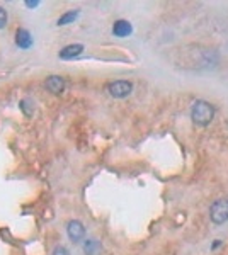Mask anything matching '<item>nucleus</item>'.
<instances>
[{
    "label": "nucleus",
    "mask_w": 228,
    "mask_h": 255,
    "mask_svg": "<svg viewBox=\"0 0 228 255\" xmlns=\"http://www.w3.org/2000/svg\"><path fill=\"white\" fill-rule=\"evenodd\" d=\"M215 118V107L206 101H196L191 109V119L198 126H208Z\"/></svg>",
    "instance_id": "nucleus-1"
},
{
    "label": "nucleus",
    "mask_w": 228,
    "mask_h": 255,
    "mask_svg": "<svg viewBox=\"0 0 228 255\" xmlns=\"http://www.w3.org/2000/svg\"><path fill=\"white\" fill-rule=\"evenodd\" d=\"M210 218L215 225H223L228 221V199H218L211 204Z\"/></svg>",
    "instance_id": "nucleus-2"
},
{
    "label": "nucleus",
    "mask_w": 228,
    "mask_h": 255,
    "mask_svg": "<svg viewBox=\"0 0 228 255\" xmlns=\"http://www.w3.org/2000/svg\"><path fill=\"white\" fill-rule=\"evenodd\" d=\"M131 90H133V83L128 80H116L107 85V92L114 99H125L131 94Z\"/></svg>",
    "instance_id": "nucleus-3"
},
{
    "label": "nucleus",
    "mask_w": 228,
    "mask_h": 255,
    "mask_svg": "<svg viewBox=\"0 0 228 255\" xmlns=\"http://www.w3.org/2000/svg\"><path fill=\"white\" fill-rule=\"evenodd\" d=\"M67 233H69L72 242L78 244V242H82L83 237H85V228H83V225L78 220H72L69 225H67Z\"/></svg>",
    "instance_id": "nucleus-4"
},
{
    "label": "nucleus",
    "mask_w": 228,
    "mask_h": 255,
    "mask_svg": "<svg viewBox=\"0 0 228 255\" xmlns=\"http://www.w3.org/2000/svg\"><path fill=\"white\" fill-rule=\"evenodd\" d=\"M45 87H46L48 92L58 95V94H62L63 90H65V80H63L62 77H58V75H51V77L46 78Z\"/></svg>",
    "instance_id": "nucleus-5"
},
{
    "label": "nucleus",
    "mask_w": 228,
    "mask_h": 255,
    "mask_svg": "<svg viewBox=\"0 0 228 255\" xmlns=\"http://www.w3.org/2000/svg\"><path fill=\"white\" fill-rule=\"evenodd\" d=\"M33 36L27 29H24V27H19L17 33H15V45H17L21 50H29L31 46H33Z\"/></svg>",
    "instance_id": "nucleus-6"
},
{
    "label": "nucleus",
    "mask_w": 228,
    "mask_h": 255,
    "mask_svg": "<svg viewBox=\"0 0 228 255\" xmlns=\"http://www.w3.org/2000/svg\"><path fill=\"white\" fill-rule=\"evenodd\" d=\"M133 33V27H131V24L128 21H123V19H119V21L114 22L113 26V34L116 38H126V36H130Z\"/></svg>",
    "instance_id": "nucleus-7"
},
{
    "label": "nucleus",
    "mask_w": 228,
    "mask_h": 255,
    "mask_svg": "<svg viewBox=\"0 0 228 255\" xmlns=\"http://www.w3.org/2000/svg\"><path fill=\"white\" fill-rule=\"evenodd\" d=\"M82 51H83L82 45H69L60 51V58L62 60H74V58H77L78 55H82Z\"/></svg>",
    "instance_id": "nucleus-8"
},
{
    "label": "nucleus",
    "mask_w": 228,
    "mask_h": 255,
    "mask_svg": "<svg viewBox=\"0 0 228 255\" xmlns=\"http://www.w3.org/2000/svg\"><path fill=\"white\" fill-rule=\"evenodd\" d=\"M78 17V10H69L65 12V14L62 15V17L58 19V26H67V24H72L75 21V19Z\"/></svg>",
    "instance_id": "nucleus-9"
},
{
    "label": "nucleus",
    "mask_w": 228,
    "mask_h": 255,
    "mask_svg": "<svg viewBox=\"0 0 228 255\" xmlns=\"http://www.w3.org/2000/svg\"><path fill=\"white\" fill-rule=\"evenodd\" d=\"M101 250V245L97 244L95 240H85L83 242V252L87 255H95Z\"/></svg>",
    "instance_id": "nucleus-10"
},
{
    "label": "nucleus",
    "mask_w": 228,
    "mask_h": 255,
    "mask_svg": "<svg viewBox=\"0 0 228 255\" xmlns=\"http://www.w3.org/2000/svg\"><path fill=\"white\" fill-rule=\"evenodd\" d=\"M19 107H21V111L24 113V116L26 118H31L34 113V107H33V102L29 101V99H22L21 102H19Z\"/></svg>",
    "instance_id": "nucleus-11"
},
{
    "label": "nucleus",
    "mask_w": 228,
    "mask_h": 255,
    "mask_svg": "<svg viewBox=\"0 0 228 255\" xmlns=\"http://www.w3.org/2000/svg\"><path fill=\"white\" fill-rule=\"evenodd\" d=\"M7 21H9V15H7V12L0 7V29H3V27L7 26Z\"/></svg>",
    "instance_id": "nucleus-12"
},
{
    "label": "nucleus",
    "mask_w": 228,
    "mask_h": 255,
    "mask_svg": "<svg viewBox=\"0 0 228 255\" xmlns=\"http://www.w3.org/2000/svg\"><path fill=\"white\" fill-rule=\"evenodd\" d=\"M51 255H70V252L65 249V247L58 245V247H55V250H53V254H51Z\"/></svg>",
    "instance_id": "nucleus-13"
},
{
    "label": "nucleus",
    "mask_w": 228,
    "mask_h": 255,
    "mask_svg": "<svg viewBox=\"0 0 228 255\" xmlns=\"http://www.w3.org/2000/svg\"><path fill=\"white\" fill-rule=\"evenodd\" d=\"M38 5H39V0H27L26 2V7H29V9H34Z\"/></svg>",
    "instance_id": "nucleus-14"
}]
</instances>
